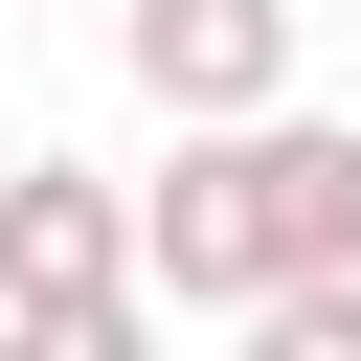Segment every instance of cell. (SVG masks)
<instances>
[{
    "label": "cell",
    "instance_id": "4",
    "mask_svg": "<svg viewBox=\"0 0 361 361\" xmlns=\"http://www.w3.org/2000/svg\"><path fill=\"white\" fill-rule=\"evenodd\" d=\"M0 361H158V293H68V316H0Z\"/></svg>",
    "mask_w": 361,
    "mask_h": 361
},
{
    "label": "cell",
    "instance_id": "1",
    "mask_svg": "<svg viewBox=\"0 0 361 361\" xmlns=\"http://www.w3.org/2000/svg\"><path fill=\"white\" fill-rule=\"evenodd\" d=\"M361 271V113H248V135H180L135 180V293L158 316H271Z\"/></svg>",
    "mask_w": 361,
    "mask_h": 361
},
{
    "label": "cell",
    "instance_id": "5",
    "mask_svg": "<svg viewBox=\"0 0 361 361\" xmlns=\"http://www.w3.org/2000/svg\"><path fill=\"white\" fill-rule=\"evenodd\" d=\"M248 361H361V271H316V293H271V316H248Z\"/></svg>",
    "mask_w": 361,
    "mask_h": 361
},
{
    "label": "cell",
    "instance_id": "2",
    "mask_svg": "<svg viewBox=\"0 0 361 361\" xmlns=\"http://www.w3.org/2000/svg\"><path fill=\"white\" fill-rule=\"evenodd\" d=\"M113 68L180 135H248V113H293V0H113Z\"/></svg>",
    "mask_w": 361,
    "mask_h": 361
},
{
    "label": "cell",
    "instance_id": "3",
    "mask_svg": "<svg viewBox=\"0 0 361 361\" xmlns=\"http://www.w3.org/2000/svg\"><path fill=\"white\" fill-rule=\"evenodd\" d=\"M68 293H135V180L0 158V316H68Z\"/></svg>",
    "mask_w": 361,
    "mask_h": 361
}]
</instances>
